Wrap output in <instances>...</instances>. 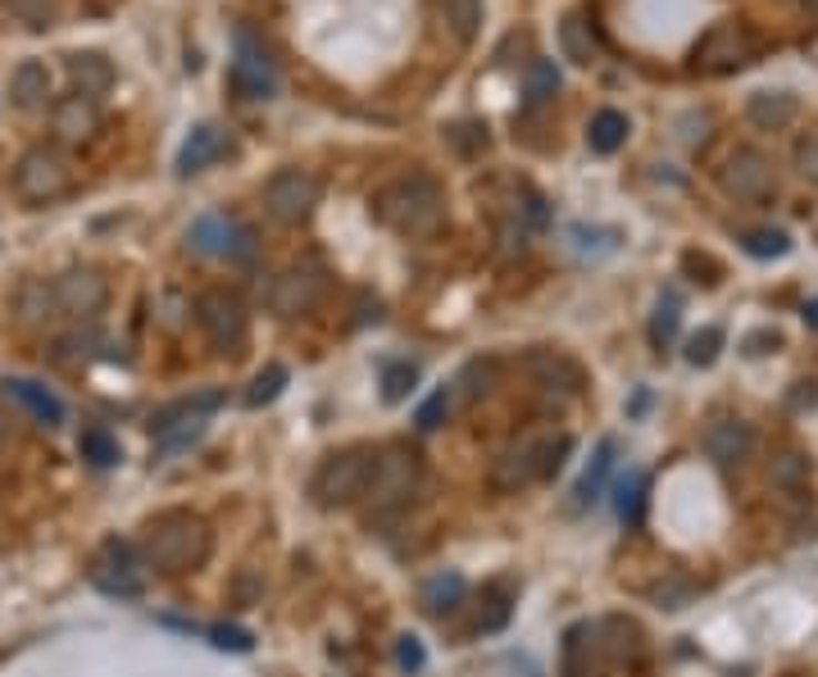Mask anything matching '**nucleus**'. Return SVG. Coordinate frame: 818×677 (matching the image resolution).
I'll list each match as a JSON object with an SVG mask.
<instances>
[{
	"label": "nucleus",
	"instance_id": "33",
	"mask_svg": "<svg viewBox=\"0 0 818 677\" xmlns=\"http://www.w3.org/2000/svg\"><path fill=\"white\" fill-rule=\"evenodd\" d=\"M414 382H418V364H410V360H387V364H382V401H387V405H401V401L414 392Z\"/></svg>",
	"mask_w": 818,
	"mask_h": 677
},
{
	"label": "nucleus",
	"instance_id": "7",
	"mask_svg": "<svg viewBox=\"0 0 818 677\" xmlns=\"http://www.w3.org/2000/svg\"><path fill=\"white\" fill-rule=\"evenodd\" d=\"M196 323L205 332V342L219 351V355H236L246 346L251 336V314L246 305L236 301L232 292H223V286H210V292H201L196 301Z\"/></svg>",
	"mask_w": 818,
	"mask_h": 677
},
{
	"label": "nucleus",
	"instance_id": "15",
	"mask_svg": "<svg viewBox=\"0 0 818 677\" xmlns=\"http://www.w3.org/2000/svg\"><path fill=\"white\" fill-rule=\"evenodd\" d=\"M523 373L533 377L537 386H546V392H564V396H577L587 386L583 364H577L573 355H564V351H527L523 355Z\"/></svg>",
	"mask_w": 818,
	"mask_h": 677
},
{
	"label": "nucleus",
	"instance_id": "4",
	"mask_svg": "<svg viewBox=\"0 0 818 677\" xmlns=\"http://www.w3.org/2000/svg\"><path fill=\"white\" fill-rule=\"evenodd\" d=\"M373 459H377V451H364V446H351V451L327 455V459L314 468V477H310L314 505H323V509L360 505L364 492H368V477H373Z\"/></svg>",
	"mask_w": 818,
	"mask_h": 677
},
{
	"label": "nucleus",
	"instance_id": "51",
	"mask_svg": "<svg viewBox=\"0 0 818 677\" xmlns=\"http://www.w3.org/2000/svg\"><path fill=\"white\" fill-rule=\"evenodd\" d=\"M401 668H423V646L414 637H401V650H396Z\"/></svg>",
	"mask_w": 818,
	"mask_h": 677
},
{
	"label": "nucleus",
	"instance_id": "44",
	"mask_svg": "<svg viewBox=\"0 0 818 677\" xmlns=\"http://www.w3.org/2000/svg\"><path fill=\"white\" fill-rule=\"evenodd\" d=\"M691 596H696V583H687V577H668V583H659L650 592V600H659V609H683Z\"/></svg>",
	"mask_w": 818,
	"mask_h": 677
},
{
	"label": "nucleus",
	"instance_id": "21",
	"mask_svg": "<svg viewBox=\"0 0 818 677\" xmlns=\"http://www.w3.org/2000/svg\"><path fill=\"white\" fill-rule=\"evenodd\" d=\"M605 655L596 641V623H577L564 637V677H600Z\"/></svg>",
	"mask_w": 818,
	"mask_h": 677
},
{
	"label": "nucleus",
	"instance_id": "2",
	"mask_svg": "<svg viewBox=\"0 0 818 677\" xmlns=\"http://www.w3.org/2000/svg\"><path fill=\"white\" fill-rule=\"evenodd\" d=\"M373 214L401 236H437L446 228V191L427 173H405L373 196Z\"/></svg>",
	"mask_w": 818,
	"mask_h": 677
},
{
	"label": "nucleus",
	"instance_id": "25",
	"mask_svg": "<svg viewBox=\"0 0 818 677\" xmlns=\"http://www.w3.org/2000/svg\"><path fill=\"white\" fill-rule=\"evenodd\" d=\"M614 455H618V442H600V446H596L592 464L583 468L577 487L568 492V496H573L568 509H587V505H596V501L605 496V477H609V468H614Z\"/></svg>",
	"mask_w": 818,
	"mask_h": 677
},
{
	"label": "nucleus",
	"instance_id": "39",
	"mask_svg": "<svg viewBox=\"0 0 818 677\" xmlns=\"http://www.w3.org/2000/svg\"><path fill=\"white\" fill-rule=\"evenodd\" d=\"M46 310H60V305H55V292H51V286H46V282H28L23 292H19V319H23V323L51 319Z\"/></svg>",
	"mask_w": 818,
	"mask_h": 677
},
{
	"label": "nucleus",
	"instance_id": "22",
	"mask_svg": "<svg viewBox=\"0 0 818 677\" xmlns=\"http://www.w3.org/2000/svg\"><path fill=\"white\" fill-rule=\"evenodd\" d=\"M95 128H101V110H95L91 95H64V101L55 105V132L60 141H69V146H82V141L95 137Z\"/></svg>",
	"mask_w": 818,
	"mask_h": 677
},
{
	"label": "nucleus",
	"instance_id": "23",
	"mask_svg": "<svg viewBox=\"0 0 818 677\" xmlns=\"http://www.w3.org/2000/svg\"><path fill=\"white\" fill-rule=\"evenodd\" d=\"M223 392H191V396H178V401H169L164 410H155L151 414V432L160 437V432H169V427H178V423H205L214 410H223Z\"/></svg>",
	"mask_w": 818,
	"mask_h": 677
},
{
	"label": "nucleus",
	"instance_id": "1",
	"mask_svg": "<svg viewBox=\"0 0 818 677\" xmlns=\"http://www.w3.org/2000/svg\"><path fill=\"white\" fill-rule=\"evenodd\" d=\"M141 559L155 573H191L214 550V532L196 509H164L141 527Z\"/></svg>",
	"mask_w": 818,
	"mask_h": 677
},
{
	"label": "nucleus",
	"instance_id": "32",
	"mask_svg": "<svg viewBox=\"0 0 818 677\" xmlns=\"http://www.w3.org/2000/svg\"><path fill=\"white\" fill-rule=\"evenodd\" d=\"M768 477H774L778 492H800V487H809L814 464H809L800 451H782V455L774 459V468H768Z\"/></svg>",
	"mask_w": 818,
	"mask_h": 677
},
{
	"label": "nucleus",
	"instance_id": "11",
	"mask_svg": "<svg viewBox=\"0 0 818 677\" xmlns=\"http://www.w3.org/2000/svg\"><path fill=\"white\" fill-rule=\"evenodd\" d=\"M718 186H724L728 196L741 201V205H759V201H768L778 191V178H774V164H768V155L741 146V151H733L724 160V169H718Z\"/></svg>",
	"mask_w": 818,
	"mask_h": 677
},
{
	"label": "nucleus",
	"instance_id": "36",
	"mask_svg": "<svg viewBox=\"0 0 818 677\" xmlns=\"http://www.w3.org/2000/svg\"><path fill=\"white\" fill-rule=\"evenodd\" d=\"M286 382H292L286 364H264V368L255 373V382H251V392H246V405H251V410L273 405V401L282 396V386H286Z\"/></svg>",
	"mask_w": 818,
	"mask_h": 677
},
{
	"label": "nucleus",
	"instance_id": "17",
	"mask_svg": "<svg viewBox=\"0 0 818 677\" xmlns=\"http://www.w3.org/2000/svg\"><path fill=\"white\" fill-rule=\"evenodd\" d=\"M596 641H600L605 664H637V659L646 655V633H642V623L623 618V614L596 618Z\"/></svg>",
	"mask_w": 818,
	"mask_h": 677
},
{
	"label": "nucleus",
	"instance_id": "14",
	"mask_svg": "<svg viewBox=\"0 0 818 677\" xmlns=\"http://www.w3.org/2000/svg\"><path fill=\"white\" fill-rule=\"evenodd\" d=\"M533 482H542V437H523L492 459L496 492H523V487H533Z\"/></svg>",
	"mask_w": 818,
	"mask_h": 677
},
{
	"label": "nucleus",
	"instance_id": "54",
	"mask_svg": "<svg viewBox=\"0 0 818 677\" xmlns=\"http://www.w3.org/2000/svg\"><path fill=\"white\" fill-rule=\"evenodd\" d=\"M0 442H6V423H0Z\"/></svg>",
	"mask_w": 818,
	"mask_h": 677
},
{
	"label": "nucleus",
	"instance_id": "53",
	"mask_svg": "<svg viewBox=\"0 0 818 677\" xmlns=\"http://www.w3.org/2000/svg\"><path fill=\"white\" fill-rule=\"evenodd\" d=\"M800 6H805L809 14H818V0H800Z\"/></svg>",
	"mask_w": 818,
	"mask_h": 677
},
{
	"label": "nucleus",
	"instance_id": "16",
	"mask_svg": "<svg viewBox=\"0 0 818 677\" xmlns=\"http://www.w3.org/2000/svg\"><path fill=\"white\" fill-rule=\"evenodd\" d=\"M750 451H755V432H750V423H741V418H714V423L705 427V455H709L718 468H737V464H746V459H750Z\"/></svg>",
	"mask_w": 818,
	"mask_h": 677
},
{
	"label": "nucleus",
	"instance_id": "9",
	"mask_svg": "<svg viewBox=\"0 0 818 677\" xmlns=\"http://www.w3.org/2000/svg\"><path fill=\"white\" fill-rule=\"evenodd\" d=\"M186 246L205 255V260H228V264H246L255 260V236L251 228H242L228 214H201L186 232Z\"/></svg>",
	"mask_w": 818,
	"mask_h": 677
},
{
	"label": "nucleus",
	"instance_id": "42",
	"mask_svg": "<svg viewBox=\"0 0 818 677\" xmlns=\"http://www.w3.org/2000/svg\"><path fill=\"white\" fill-rule=\"evenodd\" d=\"M555 91H559V73H555L551 60H533V64H527V101L542 105V101H551Z\"/></svg>",
	"mask_w": 818,
	"mask_h": 677
},
{
	"label": "nucleus",
	"instance_id": "41",
	"mask_svg": "<svg viewBox=\"0 0 818 677\" xmlns=\"http://www.w3.org/2000/svg\"><path fill=\"white\" fill-rule=\"evenodd\" d=\"M718 351H724V327H700L687 342V364L691 368H709L718 360Z\"/></svg>",
	"mask_w": 818,
	"mask_h": 677
},
{
	"label": "nucleus",
	"instance_id": "45",
	"mask_svg": "<svg viewBox=\"0 0 818 677\" xmlns=\"http://www.w3.org/2000/svg\"><path fill=\"white\" fill-rule=\"evenodd\" d=\"M451 414V392L446 386H437V392H432L423 405H418V414H414V423L423 427V432H432V427H442V418Z\"/></svg>",
	"mask_w": 818,
	"mask_h": 677
},
{
	"label": "nucleus",
	"instance_id": "48",
	"mask_svg": "<svg viewBox=\"0 0 818 677\" xmlns=\"http://www.w3.org/2000/svg\"><path fill=\"white\" fill-rule=\"evenodd\" d=\"M210 641L219 650H236V655H246L255 646V637L246 633V627H210Z\"/></svg>",
	"mask_w": 818,
	"mask_h": 677
},
{
	"label": "nucleus",
	"instance_id": "29",
	"mask_svg": "<svg viewBox=\"0 0 818 677\" xmlns=\"http://www.w3.org/2000/svg\"><path fill=\"white\" fill-rule=\"evenodd\" d=\"M10 95H14V105H19V110H37V105H46V95H51V73H46V64H41V60H23V64L14 69Z\"/></svg>",
	"mask_w": 818,
	"mask_h": 677
},
{
	"label": "nucleus",
	"instance_id": "49",
	"mask_svg": "<svg viewBox=\"0 0 818 677\" xmlns=\"http://www.w3.org/2000/svg\"><path fill=\"white\" fill-rule=\"evenodd\" d=\"M796 173L818 186V137H800L796 141Z\"/></svg>",
	"mask_w": 818,
	"mask_h": 677
},
{
	"label": "nucleus",
	"instance_id": "6",
	"mask_svg": "<svg viewBox=\"0 0 818 677\" xmlns=\"http://www.w3.org/2000/svg\"><path fill=\"white\" fill-rule=\"evenodd\" d=\"M91 587L105 592V596H119V600H137L147 592V559L141 550L123 537H110L101 550L91 555Z\"/></svg>",
	"mask_w": 818,
	"mask_h": 677
},
{
	"label": "nucleus",
	"instance_id": "8",
	"mask_svg": "<svg viewBox=\"0 0 818 677\" xmlns=\"http://www.w3.org/2000/svg\"><path fill=\"white\" fill-rule=\"evenodd\" d=\"M327 296V269L319 260H301L292 269H282L269 286V310L277 319H305L323 305Z\"/></svg>",
	"mask_w": 818,
	"mask_h": 677
},
{
	"label": "nucleus",
	"instance_id": "43",
	"mask_svg": "<svg viewBox=\"0 0 818 677\" xmlns=\"http://www.w3.org/2000/svg\"><path fill=\"white\" fill-rule=\"evenodd\" d=\"M0 6L28 28H51V19H55V0H0Z\"/></svg>",
	"mask_w": 818,
	"mask_h": 677
},
{
	"label": "nucleus",
	"instance_id": "13",
	"mask_svg": "<svg viewBox=\"0 0 818 677\" xmlns=\"http://www.w3.org/2000/svg\"><path fill=\"white\" fill-rule=\"evenodd\" d=\"M51 292H55L60 314H69V319H95V314L110 305V282H105V273H95V269H69V273H60L51 282Z\"/></svg>",
	"mask_w": 818,
	"mask_h": 677
},
{
	"label": "nucleus",
	"instance_id": "19",
	"mask_svg": "<svg viewBox=\"0 0 818 677\" xmlns=\"http://www.w3.org/2000/svg\"><path fill=\"white\" fill-rule=\"evenodd\" d=\"M228 82H232V91L242 95V101H273V91H277L273 64L264 55H255L246 41H242V55H236L232 69H228Z\"/></svg>",
	"mask_w": 818,
	"mask_h": 677
},
{
	"label": "nucleus",
	"instance_id": "50",
	"mask_svg": "<svg viewBox=\"0 0 818 677\" xmlns=\"http://www.w3.org/2000/svg\"><path fill=\"white\" fill-rule=\"evenodd\" d=\"M464 382H468V396H473V401L487 396L492 382H496V364H492V360H487V364H468V368H464Z\"/></svg>",
	"mask_w": 818,
	"mask_h": 677
},
{
	"label": "nucleus",
	"instance_id": "10",
	"mask_svg": "<svg viewBox=\"0 0 818 677\" xmlns=\"http://www.w3.org/2000/svg\"><path fill=\"white\" fill-rule=\"evenodd\" d=\"M319 196H323V186H319L314 173H305V169H282V173H273L269 186H264V210H269L273 223H286V228H292V223H305V219L314 214Z\"/></svg>",
	"mask_w": 818,
	"mask_h": 677
},
{
	"label": "nucleus",
	"instance_id": "30",
	"mask_svg": "<svg viewBox=\"0 0 818 677\" xmlns=\"http://www.w3.org/2000/svg\"><path fill=\"white\" fill-rule=\"evenodd\" d=\"M628 132H633L628 114H618V110H600V114L592 119V128H587V146H592L596 155H614V151H623V141H628Z\"/></svg>",
	"mask_w": 818,
	"mask_h": 677
},
{
	"label": "nucleus",
	"instance_id": "34",
	"mask_svg": "<svg viewBox=\"0 0 818 677\" xmlns=\"http://www.w3.org/2000/svg\"><path fill=\"white\" fill-rule=\"evenodd\" d=\"M437 10L460 41H473L477 23H483V0H437Z\"/></svg>",
	"mask_w": 818,
	"mask_h": 677
},
{
	"label": "nucleus",
	"instance_id": "20",
	"mask_svg": "<svg viewBox=\"0 0 818 677\" xmlns=\"http://www.w3.org/2000/svg\"><path fill=\"white\" fill-rule=\"evenodd\" d=\"M223 151H228V132H223L219 123H201V128H191V137L182 141V151H178V173H182V178L205 173Z\"/></svg>",
	"mask_w": 818,
	"mask_h": 677
},
{
	"label": "nucleus",
	"instance_id": "46",
	"mask_svg": "<svg viewBox=\"0 0 818 677\" xmlns=\"http://www.w3.org/2000/svg\"><path fill=\"white\" fill-rule=\"evenodd\" d=\"M568 451H573V437H568V432H559V437H542V482L555 477V473L564 468Z\"/></svg>",
	"mask_w": 818,
	"mask_h": 677
},
{
	"label": "nucleus",
	"instance_id": "52",
	"mask_svg": "<svg viewBox=\"0 0 818 677\" xmlns=\"http://www.w3.org/2000/svg\"><path fill=\"white\" fill-rule=\"evenodd\" d=\"M805 323H809V327H818V301H809V305H805Z\"/></svg>",
	"mask_w": 818,
	"mask_h": 677
},
{
	"label": "nucleus",
	"instance_id": "37",
	"mask_svg": "<svg viewBox=\"0 0 818 677\" xmlns=\"http://www.w3.org/2000/svg\"><path fill=\"white\" fill-rule=\"evenodd\" d=\"M568 241L583 255H592V260H600V255H614L618 251V232H609V228H587V223H573L568 228Z\"/></svg>",
	"mask_w": 818,
	"mask_h": 677
},
{
	"label": "nucleus",
	"instance_id": "12",
	"mask_svg": "<svg viewBox=\"0 0 818 677\" xmlns=\"http://www.w3.org/2000/svg\"><path fill=\"white\" fill-rule=\"evenodd\" d=\"M755 60V37L741 23H714L696 41V69L700 73H737Z\"/></svg>",
	"mask_w": 818,
	"mask_h": 677
},
{
	"label": "nucleus",
	"instance_id": "24",
	"mask_svg": "<svg viewBox=\"0 0 818 677\" xmlns=\"http://www.w3.org/2000/svg\"><path fill=\"white\" fill-rule=\"evenodd\" d=\"M64 73H69L73 91H78V95H91V101L114 87V64H110L101 51H78V55H69V60H64Z\"/></svg>",
	"mask_w": 818,
	"mask_h": 677
},
{
	"label": "nucleus",
	"instance_id": "18",
	"mask_svg": "<svg viewBox=\"0 0 818 677\" xmlns=\"http://www.w3.org/2000/svg\"><path fill=\"white\" fill-rule=\"evenodd\" d=\"M0 392H6L19 410H28L41 427H60V423H64V401H60L46 382H32V377H6V382H0Z\"/></svg>",
	"mask_w": 818,
	"mask_h": 677
},
{
	"label": "nucleus",
	"instance_id": "3",
	"mask_svg": "<svg viewBox=\"0 0 818 677\" xmlns=\"http://www.w3.org/2000/svg\"><path fill=\"white\" fill-rule=\"evenodd\" d=\"M418 482H423V464H418L414 451H405V446L377 451L373 477H368V492H364L368 518H392V514H401V509L414 501Z\"/></svg>",
	"mask_w": 818,
	"mask_h": 677
},
{
	"label": "nucleus",
	"instance_id": "47",
	"mask_svg": "<svg viewBox=\"0 0 818 677\" xmlns=\"http://www.w3.org/2000/svg\"><path fill=\"white\" fill-rule=\"evenodd\" d=\"M487 605H492V609H487L483 618H477V633H501V627L509 623V592H505V587H496V596H492Z\"/></svg>",
	"mask_w": 818,
	"mask_h": 677
},
{
	"label": "nucleus",
	"instance_id": "26",
	"mask_svg": "<svg viewBox=\"0 0 818 677\" xmlns=\"http://www.w3.org/2000/svg\"><path fill=\"white\" fill-rule=\"evenodd\" d=\"M796 95L791 91H755L750 105H746V119L759 128V132H782L791 119H796Z\"/></svg>",
	"mask_w": 818,
	"mask_h": 677
},
{
	"label": "nucleus",
	"instance_id": "5",
	"mask_svg": "<svg viewBox=\"0 0 818 677\" xmlns=\"http://www.w3.org/2000/svg\"><path fill=\"white\" fill-rule=\"evenodd\" d=\"M73 191V160L60 146H32L14 164V196L23 205H51Z\"/></svg>",
	"mask_w": 818,
	"mask_h": 677
},
{
	"label": "nucleus",
	"instance_id": "28",
	"mask_svg": "<svg viewBox=\"0 0 818 677\" xmlns=\"http://www.w3.org/2000/svg\"><path fill=\"white\" fill-rule=\"evenodd\" d=\"M559 51H564V60L583 64V69H592V64L600 60V41H596L587 14H568V19L559 23Z\"/></svg>",
	"mask_w": 818,
	"mask_h": 677
},
{
	"label": "nucleus",
	"instance_id": "40",
	"mask_svg": "<svg viewBox=\"0 0 818 677\" xmlns=\"http://www.w3.org/2000/svg\"><path fill=\"white\" fill-rule=\"evenodd\" d=\"M678 323H683L678 296H664V301L655 305V319H650V342H655V346H668L673 336H678Z\"/></svg>",
	"mask_w": 818,
	"mask_h": 677
},
{
	"label": "nucleus",
	"instance_id": "38",
	"mask_svg": "<svg viewBox=\"0 0 818 677\" xmlns=\"http://www.w3.org/2000/svg\"><path fill=\"white\" fill-rule=\"evenodd\" d=\"M741 246H746V255H755V260H778V255L791 251V236H787L782 228H759V232H746V236H741Z\"/></svg>",
	"mask_w": 818,
	"mask_h": 677
},
{
	"label": "nucleus",
	"instance_id": "35",
	"mask_svg": "<svg viewBox=\"0 0 818 677\" xmlns=\"http://www.w3.org/2000/svg\"><path fill=\"white\" fill-rule=\"evenodd\" d=\"M78 451H82V459L87 464H95V468H114L123 455H119V442L110 437L105 427H87L82 437H78Z\"/></svg>",
	"mask_w": 818,
	"mask_h": 677
},
{
	"label": "nucleus",
	"instance_id": "31",
	"mask_svg": "<svg viewBox=\"0 0 818 677\" xmlns=\"http://www.w3.org/2000/svg\"><path fill=\"white\" fill-rule=\"evenodd\" d=\"M646 473L642 468H628L618 477V487H614V514L623 518V523H637L642 518V505H646Z\"/></svg>",
	"mask_w": 818,
	"mask_h": 677
},
{
	"label": "nucleus",
	"instance_id": "27",
	"mask_svg": "<svg viewBox=\"0 0 818 677\" xmlns=\"http://www.w3.org/2000/svg\"><path fill=\"white\" fill-rule=\"evenodd\" d=\"M464 596H468V577H464V573H455V568L432 573L427 583L418 587V605H423L427 614H451V609H460V605H464Z\"/></svg>",
	"mask_w": 818,
	"mask_h": 677
}]
</instances>
